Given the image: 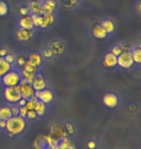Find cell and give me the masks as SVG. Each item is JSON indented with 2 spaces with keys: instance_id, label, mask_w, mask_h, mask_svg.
I'll list each match as a JSON object with an SVG mask.
<instances>
[{
  "instance_id": "cell-1",
  "label": "cell",
  "mask_w": 141,
  "mask_h": 149,
  "mask_svg": "<svg viewBox=\"0 0 141 149\" xmlns=\"http://www.w3.org/2000/svg\"><path fill=\"white\" fill-rule=\"evenodd\" d=\"M26 123L24 118H22V116L17 115V116H12L9 119L6 120V129L11 135H19L23 130L25 129Z\"/></svg>"
},
{
  "instance_id": "cell-2",
  "label": "cell",
  "mask_w": 141,
  "mask_h": 149,
  "mask_svg": "<svg viewBox=\"0 0 141 149\" xmlns=\"http://www.w3.org/2000/svg\"><path fill=\"white\" fill-rule=\"evenodd\" d=\"M4 98L9 103L16 104L22 99L19 91V85H16L14 87H6L4 90Z\"/></svg>"
},
{
  "instance_id": "cell-3",
  "label": "cell",
  "mask_w": 141,
  "mask_h": 149,
  "mask_svg": "<svg viewBox=\"0 0 141 149\" xmlns=\"http://www.w3.org/2000/svg\"><path fill=\"white\" fill-rule=\"evenodd\" d=\"M20 80L22 79H20L19 74L14 71H9L2 77V82L6 87H14L16 85H19Z\"/></svg>"
},
{
  "instance_id": "cell-4",
  "label": "cell",
  "mask_w": 141,
  "mask_h": 149,
  "mask_svg": "<svg viewBox=\"0 0 141 149\" xmlns=\"http://www.w3.org/2000/svg\"><path fill=\"white\" fill-rule=\"evenodd\" d=\"M117 64L121 68H131L133 64V59L131 56V52H122L120 54L117 56Z\"/></svg>"
},
{
  "instance_id": "cell-5",
  "label": "cell",
  "mask_w": 141,
  "mask_h": 149,
  "mask_svg": "<svg viewBox=\"0 0 141 149\" xmlns=\"http://www.w3.org/2000/svg\"><path fill=\"white\" fill-rule=\"evenodd\" d=\"M19 85V91H20V96H22V98L27 101L34 96L35 90L33 89L31 83H28L25 79H22V80H20Z\"/></svg>"
},
{
  "instance_id": "cell-6",
  "label": "cell",
  "mask_w": 141,
  "mask_h": 149,
  "mask_svg": "<svg viewBox=\"0 0 141 149\" xmlns=\"http://www.w3.org/2000/svg\"><path fill=\"white\" fill-rule=\"evenodd\" d=\"M23 70H22V74H23V77L24 79L27 81L28 83H32L33 79L36 76V71H37V68L30 63L28 60H26L25 64L23 65Z\"/></svg>"
},
{
  "instance_id": "cell-7",
  "label": "cell",
  "mask_w": 141,
  "mask_h": 149,
  "mask_svg": "<svg viewBox=\"0 0 141 149\" xmlns=\"http://www.w3.org/2000/svg\"><path fill=\"white\" fill-rule=\"evenodd\" d=\"M35 146L37 149H58L52 139L50 138H47V136L38 139L37 141L35 142Z\"/></svg>"
},
{
  "instance_id": "cell-8",
  "label": "cell",
  "mask_w": 141,
  "mask_h": 149,
  "mask_svg": "<svg viewBox=\"0 0 141 149\" xmlns=\"http://www.w3.org/2000/svg\"><path fill=\"white\" fill-rule=\"evenodd\" d=\"M34 96L44 104H49L53 99V94L51 93V91L47 90V89H44V90L41 91H35Z\"/></svg>"
},
{
  "instance_id": "cell-9",
  "label": "cell",
  "mask_w": 141,
  "mask_h": 149,
  "mask_svg": "<svg viewBox=\"0 0 141 149\" xmlns=\"http://www.w3.org/2000/svg\"><path fill=\"white\" fill-rule=\"evenodd\" d=\"M31 85L35 91H41V90L46 89L47 82H46V79H44V77L42 76L41 74H36L35 76Z\"/></svg>"
},
{
  "instance_id": "cell-10",
  "label": "cell",
  "mask_w": 141,
  "mask_h": 149,
  "mask_svg": "<svg viewBox=\"0 0 141 149\" xmlns=\"http://www.w3.org/2000/svg\"><path fill=\"white\" fill-rule=\"evenodd\" d=\"M16 37L19 41H28L33 37V31L27 29L19 28L16 31Z\"/></svg>"
},
{
  "instance_id": "cell-11",
  "label": "cell",
  "mask_w": 141,
  "mask_h": 149,
  "mask_svg": "<svg viewBox=\"0 0 141 149\" xmlns=\"http://www.w3.org/2000/svg\"><path fill=\"white\" fill-rule=\"evenodd\" d=\"M103 103L107 108H115L118 104V98L115 94L109 93L106 94V96L103 97Z\"/></svg>"
},
{
  "instance_id": "cell-12",
  "label": "cell",
  "mask_w": 141,
  "mask_h": 149,
  "mask_svg": "<svg viewBox=\"0 0 141 149\" xmlns=\"http://www.w3.org/2000/svg\"><path fill=\"white\" fill-rule=\"evenodd\" d=\"M19 26H20V28L27 29V30H32L33 27H34V24H33L31 17L23 16L19 20Z\"/></svg>"
},
{
  "instance_id": "cell-13",
  "label": "cell",
  "mask_w": 141,
  "mask_h": 149,
  "mask_svg": "<svg viewBox=\"0 0 141 149\" xmlns=\"http://www.w3.org/2000/svg\"><path fill=\"white\" fill-rule=\"evenodd\" d=\"M30 10L33 13V15H42L44 14V10H43V6L39 1L37 0H33V1L30 2Z\"/></svg>"
},
{
  "instance_id": "cell-14",
  "label": "cell",
  "mask_w": 141,
  "mask_h": 149,
  "mask_svg": "<svg viewBox=\"0 0 141 149\" xmlns=\"http://www.w3.org/2000/svg\"><path fill=\"white\" fill-rule=\"evenodd\" d=\"M42 19H43V28L49 27L55 20L54 15L52 13H44L42 15Z\"/></svg>"
},
{
  "instance_id": "cell-15",
  "label": "cell",
  "mask_w": 141,
  "mask_h": 149,
  "mask_svg": "<svg viewBox=\"0 0 141 149\" xmlns=\"http://www.w3.org/2000/svg\"><path fill=\"white\" fill-rule=\"evenodd\" d=\"M103 64L106 67H115L117 65V56H115L113 53L109 52L104 56Z\"/></svg>"
},
{
  "instance_id": "cell-16",
  "label": "cell",
  "mask_w": 141,
  "mask_h": 149,
  "mask_svg": "<svg viewBox=\"0 0 141 149\" xmlns=\"http://www.w3.org/2000/svg\"><path fill=\"white\" fill-rule=\"evenodd\" d=\"M44 13H53L56 9V2L54 0H46L43 4Z\"/></svg>"
},
{
  "instance_id": "cell-17",
  "label": "cell",
  "mask_w": 141,
  "mask_h": 149,
  "mask_svg": "<svg viewBox=\"0 0 141 149\" xmlns=\"http://www.w3.org/2000/svg\"><path fill=\"white\" fill-rule=\"evenodd\" d=\"M11 64L5 60L4 57H0V77H2L9 71H11Z\"/></svg>"
},
{
  "instance_id": "cell-18",
  "label": "cell",
  "mask_w": 141,
  "mask_h": 149,
  "mask_svg": "<svg viewBox=\"0 0 141 149\" xmlns=\"http://www.w3.org/2000/svg\"><path fill=\"white\" fill-rule=\"evenodd\" d=\"M51 135L54 136V138H64L65 136V129L59 125H54L51 129Z\"/></svg>"
},
{
  "instance_id": "cell-19",
  "label": "cell",
  "mask_w": 141,
  "mask_h": 149,
  "mask_svg": "<svg viewBox=\"0 0 141 149\" xmlns=\"http://www.w3.org/2000/svg\"><path fill=\"white\" fill-rule=\"evenodd\" d=\"M27 60L31 63L33 66H35L36 68L39 67L42 63V59H41V56L36 52H33V53H30L29 54V57Z\"/></svg>"
},
{
  "instance_id": "cell-20",
  "label": "cell",
  "mask_w": 141,
  "mask_h": 149,
  "mask_svg": "<svg viewBox=\"0 0 141 149\" xmlns=\"http://www.w3.org/2000/svg\"><path fill=\"white\" fill-rule=\"evenodd\" d=\"M34 111L37 115H43L46 112V104L37 100L34 104Z\"/></svg>"
},
{
  "instance_id": "cell-21",
  "label": "cell",
  "mask_w": 141,
  "mask_h": 149,
  "mask_svg": "<svg viewBox=\"0 0 141 149\" xmlns=\"http://www.w3.org/2000/svg\"><path fill=\"white\" fill-rule=\"evenodd\" d=\"M106 31L101 25L95 26V28L93 29V35L98 39H104L106 37Z\"/></svg>"
},
{
  "instance_id": "cell-22",
  "label": "cell",
  "mask_w": 141,
  "mask_h": 149,
  "mask_svg": "<svg viewBox=\"0 0 141 149\" xmlns=\"http://www.w3.org/2000/svg\"><path fill=\"white\" fill-rule=\"evenodd\" d=\"M12 112L9 107H1L0 108V120H7L12 117Z\"/></svg>"
},
{
  "instance_id": "cell-23",
  "label": "cell",
  "mask_w": 141,
  "mask_h": 149,
  "mask_svg": "<svg viewBox=\"0 0 141 149\" xmlns=\"http://www.w3.org/2000/svg\"><path fill=\"white\" fill-rule=\"evenodd\" d=\"M50 50H51L52 53H57V54H61L64 52V47L63 45L60 43V42H55L51 45L50 47Z\"/></svg>"
},
{
  "instance_id": "cell-24",
  "label": "cell",
  "mask_w": 141,
  "mask_h": 149,
  "mask_svg": "<svg viewBox=\"0 0 141 149\" xmlns=\"http://www.w3.org/2000/svg\"><path fill=\"white\" fill-rule=\"evenodd\" d=\"M101 26L106 31V33H110V32H112L114 30V24L111 20H103L101 22Z\"/></svg>"
},
{
  "instance_id": "cell-25",
  "label": "cell",
  "mask_w": 141,
  "mask_h": 149,
  "mask_svg": "<svg viewBox=\"0 0 141 149\" xmlns=\"http://www.w3.org/2000/svg\"><path fill=\"white\" fill-rule=\"evenodd\" d=\"M31 19L34 26L43 28V19H42V16H40V15H32Z\"/></svg>"
},
{
  "instance_id": "cell-26",
  "label": "cell",
  "mask_w": 141,
  "mask_h": 149,
  "mask_svg": "<svg viewBox=\"0 0 141 149\" xmlns=\"http://www.w3.org/2000/svg\"><path fill=\"white\" fill-rule=\"evenodd\" d=\"M131 56H133V62L135 63H140L141 62V50L140 49H135L131 52Z\"/></svg>"
},
{
  "instance_id": "cell-27",
  "label": "cell",
  "mask_w": 141,
  "mask_h": 149,
  "mask_svg": "<svg viewBox=\"0 0 141 149\" xmlns=\"http://www.w3.org/2000/svg\"><path fill=\"white\" fill-rule=\"evenodd\" d=\"M8 12V6L5 2L0 1V16H5Z\"/></svg>"
},
{
  "instance_id": "cell-28",
  "label": "cell",
  "mask_w": 141,
  "mask_h": 149,
  "mask_svg": "<svg viewBox=\"0 0 141 149\" xmlns=\"http://www.w3.org/2000/svg\"><path fill=\"white\" fill-rule=\"evenodd\" d=\"M27 111H28V109H26V107H25V106L20 107V108H19V116H22V118H24L25 116H26V114H27Z\"/></svg>"
},
{
  "instance_id": "cell-29",
  "label": "cell",
  "mask_w": 141,
  "mask_h": 149,
  "mask_svg": "<svg viewBox=\"0 0 141 149\" xmlns=\"http://www.w3.org/2000/svg\"><path fill=\"white\" fill-rule=\"evenodd\" d=\"M122 52H123V50H122L121 47H114L112 49V50H111V53H113L115 56H118Z\"/></svg>"
},
{
  "instance_id": "cell-30",
  "label": "cell",
  "mask_w": 141,
  "mask_h": 149,
  "mask_svg": "<svg viewBox=\"0 0 141 149\" xmlns=\"http://www.w3.org/2000/svg\"><path fill=\"white\" fill-rule=\"evenodd\" d=\"M4 59L8 62V63H10V64H12V63H13V62L15 61V57H14V56L12 55V54H8V53L5 55Z\"/></svg>"
},
{
  "instance_id": "cell-31",
  "label": "cell",
  "mask_w": 141,
  "mask_h": 149,
  "mask_svg": "<svg viewBox=\"0 0 141 149\" xmlns=\"http://www.w3.org/2000/svg\"><path fill=\"white\" fill-rule=\"evenodd\" d=\"M10 109H11L12 115H13V116H17V115H19V108H17V107H12V108H10Z\"/></svg>"
},
{
  "instance_id": "cell-32",
  "label": "cell",
  "mask_w": 141,
  "mask_h": 149,
  "mask_svg": "<svg viewBox=\"0 0 141 149\" xmlns=\"http://www.w3.org/2000/svg\"><path fill=\"white\" fill-rule=\"evenodd\" d=\"M26 116H27V117L30 118V119H34L36 116H37V114H36L34 109H30V111H27V114H26Z\"/></svg>"
},
{
  "instance_id": "cell-33",
  "label": "cell",
  "mask_w": 141,
  "mask_h": 149,
  "mask_svg": "<svg viewBox=\"0 0 141 149\" xmlns=\"http://www.w3.org/2000/svg\"><path fill=\"white\" fill-rule=\"evenodd\" d=\"M25 62H26V60H25L24 56H19V59H17V63H19V66H22V67L25 64Z\"/></svg>"
},
{
  "instance_id": "cell-34",
  "label": "cell",
  "mask_w": 141,
  "mask_h": 149,
  "mask_svg": "<svg viewBox=\"0 0 141 149\" xmlns=\"http://www.w3.org/2000/svg\"><path fill=\"white\" fill-rule=\"evenodd\" d=\"M19 12H20V14L23 15V16H27V14L29 13V9L27 7H22Z\"/></svg>"
},
{
  "instance_id": "cell-35",
  "label": "cell",
  "mask_w": 141,
  "mask_h": 149,
  "mask_svg": "<svg viewBox=\"0 0 141 149\" xmlns=\"http://www.w3.org/2000/svg\"><path fill=\"white\" fill-rule=\"evenodd\" d=\"M44 56H46V57H50V56H51V55L53 54V53L51 52V50H50V49H47L44 50Z\"/></svg>"
},
{
  "instance_id": "cell-36",
  "label": "cell",
  "mask_w": 141,
  "mask_h": 149,
  "mask_svg": "<svg viewBox=\"0 0 141 149\" xmlns=\"http://www.w3.org/2000/svg\"><path fill=\"white\" fill-rule=\"evenodd\" d=\"M6 54H7V49H0V57H4Z\"/></svg>"
},
{
  "instance_id": "cell-37",
  "label": "cell",
  "mask_w": 141,
  "mask_h": 149,
  "mask_svg": "<svg viewBox=\"0 0 141 149\" xmlns=\"http://www.w3.org/2000/svg\"><path fill=\"white\" fill-rule=\"evenodd\" d=\"M17 103H19V106H22H22H25L26 100H25V99H23V98H22V99H20Z\"/></svg>"
},
{
  "instance_id": "cell-38",
  "label": "cell",
  "mask_w": 141,
  "mask_h": 149,
  "mask_svg": "<svg viewBox=\"0 0 141 149\" xmlns=\"http://www.w3.org/2000/svg\"><path fill=\"white\" fill-rule=\"evenodd\" d=\"M88 147L90 149H94L96 147V144H95V142L94 141H89V143H88Z\"/></svg>"
},
{
  "instance_id": "cell-39",
  "label": "cell",
  "mask_w": 141,
  "mask_h": 149,
  "mask_svg": "<svg viewBox=\"0 0 141 149\" xmlns=\"http://www.w3.org/2000/svg\"><path fill=\"white\" fill-rule=\"evenodd\" d=\"M6 126V121L5 120H0V128H4Z\"/></svg>"
},
{
  "instance_id": "cell-40",
  "label": "cell",
  "mask_w": 141,
  "mask_h": 149,
  "mask_svg": "<svg viewBox=\"0 0 141 149\" xmlns=\"http://www.w3.org/2000/svg\"><path fill=\"white\" fill-rule=\"evenodd\" d=\"M71 149H74V147H73V148H71Z\"/></svg>"
}]
</instances>
